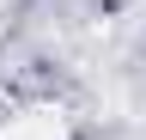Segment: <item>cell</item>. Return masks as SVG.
<instances>
[{
	"instance_id": "cell-1",
	"label": "cell",
	"mask_w": 146,
	"mask_h": 140,
	"mask_svg": "<svg viewBox=\"0 0 146 140\" xmlns=\"http://www.w3.org/2000/svg\"><path fill=\"white\" fill-rule=\"evenodd\" d=\"M0 140H67V122H61V110L36 104V110H18L6 128H0Z\"/></svg>"
}]
</instances>
